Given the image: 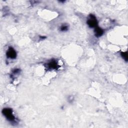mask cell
<instances>
[{
    "label": "cell",
    "instance_id": "obj_1",
    "mask_svg": "<svg viewBox=\"0 0 128 128\" xmlns=\"http://www.w3.org/2000/svg\"><path fill=\"white\" fill-rule=\"evenodd\" d=\"M2 113L8 120L13 122L15 120V116L13 114V110L10 108H5L2 111Z\"/></svg>",
    "mask_w": 128,
    "mask_h": 128
},
{
    "label": "cell",
    "instance_id": "obj_2",
    "mask_svg": "<svg viewBox=\"0 0 128 128\" xmlns=\"http://www.w3.org/2000/svg\"><path fill=\"white\" fill-rule=\"evenodd\" d=\"M87 24L90 28H96L98 26V21L96 17L92 14L89 15L87 20Z\"/></svg>",
    "mask_w": 128,
    "mask_h": 128
},
{
    "label": "cell",
    "instance_id": "obj_3",
    "mask_svg": "<svg viewBox=\"0 0 128 128\" xmlns=\"http://www.w3.org/2000/svg\"><path fill=\"white\" fill-rule=\"evenodd\" d=\"M7 56L11 59H14L17 57V53L13 47H10L7 52Z\"/></svg>",
    "mask_w": 128,
    "mask_h": 128
},
{
    "label": "cell",
    "instance_id": "obj_4",
    "mask_svg": "<svg viewBox=\"0 0 128 128\" xmlns=\"http://www.w3.org/2000/svg\"><path fill=\"white\" fill-rule=\"evenodd\" d=\"M104 32L103 30L98 26L96 27L95 29V34L96 37H100L102 36L104 34Z\"/></svg>",
    "mask_w": 128,
    "mask_h": 128
},
{
    "label": "cell",
    "instance_id": "obj_5",
    "mask_svg": "<svg viewBox=\"0 0 128 128\" xmlns=\"http://www.w3.org/2000/svg\"><path fill=\"white\" fill-rule=\"evenodd\" d=\"M48 66L49 69H57L59 67L57 63L55 61H52L51 62L49 63L48 64Z\"/></svg>",
    "mask_w": 128,
    "mask_h": 128
},
{
    "label": "cell",
    "instance_id": "obj_6",
    "mask_svg": "<svg viewBox=\"0 0 128 128\" xmlns=\"http://www.w3.org/2000/svg\"><path fill=\"white\" fill-rule=\"evenodd\" d=\"M121 56H122V58L126 61H128V53H127V52H122L121 53Z\"/></svg>",
    "mask_w": 128,
    "mask_h": 128
},
{
    "label": "cell",
    "instance_id": "obj_7",
    "mask_svg": "<svg viewBox=\"0 0 128 128\" xmlns=\"http://www.w3.org/2000/svg\"><path fill=\"white\" fill-rule=\"evenodd\" d=\"M60 30L61 31H63V32H65V31H66L68 30V25H66V24H64V25H63L61 28H60Z\"/></svg>",
    "mask_w": 128,
    "mask_h": 128
}]
</instances>
